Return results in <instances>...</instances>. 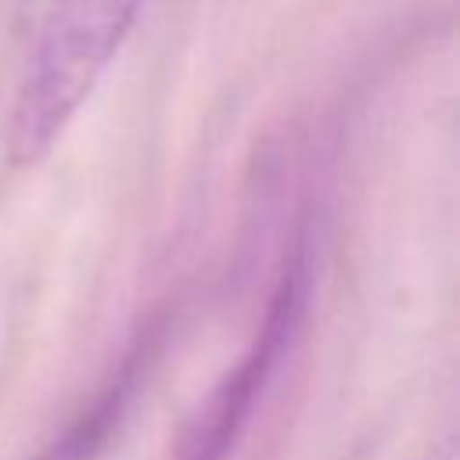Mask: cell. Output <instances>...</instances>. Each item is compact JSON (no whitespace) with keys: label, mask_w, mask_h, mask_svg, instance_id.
Returning a JSON list of instances; mask_svg holds the SVG:
<instances>
[{"label":"cell","mask_w":460,"mask_h":460,"mask_svg":"<svg viewBox=\"0 0 460 460\" xmlns=\"http://www.w3.org/2000/svg\"><path fill=\"white\" fill-rule=\"evenodd\" d=\"M140 0H54L25 54L4 126L11 169L40 165L133 32Z\"/></svg>","instance_id":"6da1fadb"},{"label":"cell","mask_w":460,"mask_h":460,"mask_svg":"<svg viewBox=\"0 0 460 460\" xmlns=\"http://www.w3.org/2000/svg\"><path fill=\"white\" fill-rule=\"evenodd\" d=\"M305 298H309V252H305V241H298L280 266L277 288L266 305V320H262L252 349L241 356V363L216 385L208 402L198 410V417L190 420V428L180 442L176 460H226L230 456L277 359L298 334Z\"/></svg>","instance_id":"7a4b0ae2"},{"label":"cell","mask_w":460,"mask_h":460,"mask_svg":"<svg viewBox=\"0 0 460 460\" xmlns=\"http://www.w3.org/2000/svg\"><path fill=\"white\" fill-rule=\"evenodd\" d=\"M155 352H158V338L144 334L126 352L122 367L111 374V381L93 395V402L36 460H93L97 453H104L111 435L122 428V420L129 413V402H133L137 388L144 385V377H147V370L155 363Z\"/></svg>","instance_id":"3957f363"}]
</instances>
